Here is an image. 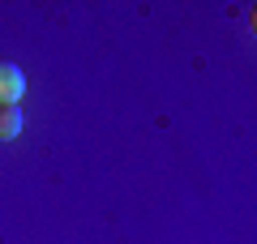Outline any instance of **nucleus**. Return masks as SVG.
<instances>
[{
  "instance_id": "2",
  "label": "nucleus",
  "mask_w": 257,
  "mask_h": 244,
  "mask_svg": "<svg viewBox=\"0 0 257 244\" xmlns=\"http://www.w3.org/2000/svg\"><path fill=\"white\" fill-rule=\"evenodd\" d=\"M22 125H26V120H22V107H18V103L0 107V142H13V137L22 133Z\"/></svg>"
},
{
  "instance_id": "1",
  "label": "nucleus",
  "mask_w": 257,
  "mask_h": 244,
  "mask_svg": "<svg viewBox=\"0 0 257 244\" xmlns=\"http://www.w3.org/2000/svg\"><path fill=\"white\" fill-rule=\"evenodd\" d=\"M22 90H26V73H22L13 60H0V107L18 103Z\"/></svg>"
}]
</instances>
